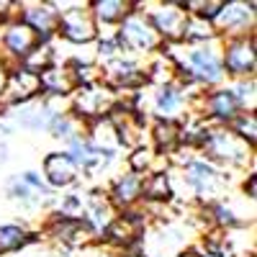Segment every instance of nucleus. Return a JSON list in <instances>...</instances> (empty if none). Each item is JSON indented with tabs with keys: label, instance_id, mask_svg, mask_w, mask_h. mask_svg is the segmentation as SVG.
Segmentation results:
<instances>
[{
	"label": "nucleus",
	"instance_id": "f257e3e1",
	"mask_svg": "<svg viewBox=\"0 0 257 257\" xmlns=\"http://www.w3.org/2000/svg\"><path fill=\"white\" fill-rule=\"evenodd\" d=\"M170 57H173L180 82L193 85L198 90H213L221 88L226 82L224 64H221V39H213L208 44H165L162 47Z\"/></svg>",
	"mask_w": 257,
	"mask_h": 257
},
{
	"label": "nucleus",
	"instance_id": "f03ea898",
	"mask_svg": "<svg viewBox=\"0 0 257 257\" xmlns=\"http://www.w3.org/2000/svg\"><path fill=\"white\" fill-rule=\"evenodd\" d=\"M198 155L229 175L254 173V147H249L244 139H239L229 126L208 123L206 137L198 147Z\"/></svg>",
	"mask_w": 257,
	"mask_h": 257
},
{
	"label": "nucleus",
	"instance_id": "7ed1b4c3",
	"mask_svg": "<svg viewBox=\"0 0 257 257\" xmlns=\"http://www.w3.org/2000/svg\"><path fill=\"white\" fill-rule=\"evenodd\" d=\"M3 193H6L8 203L16 211L26 213V216H36V213L47 216L57 198V193H52L47 183L41 180L39 170H24V173L8 175L3 183Z\"/></svg>",
	"mask_w": 257,
	"mask_h": 257
},
{
	"label": "nucleus",
	"instance_id": "20e7f679",
	"mask_svg": "<svg viewBox=\"0 0 257 257\" xmlns=\"http://www.w3.org/2000/svg\"><path fill=\"white\" fill-rule=\"evenodd\" d=\"M113 39H116L121 54L134 57V59H147L165 47L160 34L155 31V26L149 24V18L139 8V0H137V8L113 29Z\"/></svg>",
	"mask_w": 257,
	"mask_h": 257
},
{
	"label": "nucleus",
	"instance_id": "39448f33",
	"mask_svg": "<svg viewBox=\"0 0 257 257\" xmlns=\"http://www.w3.org/2000/svg\"><path fill=\"white\" fill-rule=\"evenodd\" d=\"M59 11V24H57V41L67 47H93L98 41V24L90 13L88 3H54Z\"/></svg>",
	"mask_w": 257,
	"mask_h": 257
},
{
	"label": "nucleus",
	"instance_id": "423d86ee",
	"mask_svg": "<svg viewBox=\"0 0 257 257\" xmlns=\"http://www.w3.org/2000/svg\"><path fill=\"white\" fill-rule=\"evenodd\" d=\"M139 8L160 34L162 44H180L183 41V29L188 21L183 0H139Z\"/></svg>",
	"mask_w": 257,
	"mask_h": 257
},
{
	"label": "nucleus",
	"instance_id": "0eeeda50",
	"mask_svg": "<svg viewBox=\"0 0 257 257\" xmlns=\"http://www.w3.org/2000/svg\"><path fill=\"white\" fill-rule=\"evenodd\" d=\"M118 103V93H113L108 85H103L100 80L93 85H82V88H75V93L70 95V111L82 121L90 123L95 118L108 116Z\"/></svg>",
	"mask_w": 257,
	"mask_h": 257
},
{
	"label": "nucleus",
	"instance_id": "6e6552de",
	"mask_svg": "<svg viewBox=\"0 0 257 257\" xmlns=\"http://www.w3.org/2000/svg\"><path fill=\"white\" fill-rule=\"evenodd\" d=\"M100 82L118 95H134L147 85V75H144V59H134V57H116L111 62L100 64Z\"/></svg>",
	"mask_w": 257,
	"mask_h": 257
},
{
	"label": "nucleus",
	"instance_id": "1a4fd4ad",
	"mask_svg": "<svg viewBox=\"0 0 257 257\" xmlns=\"http://www.w3.org/2000/svg\"><path fill=\"white\" fill-rule=\"evenodd\" d=\"M254 34L247 36H234V39H221V64L224 75L229 80H244V77H257V54H254Z\"/></svg>",
	"mask_w": 257,
	"mask_h": 257
},
{
	"label": "nucleus",
	"instance_id": "9d476101",
	"mask_svg": "<svg viewBox=\"0 0 257 257\" xmlns=\"http://www.w3.org/2000/svg\"><path fill=\"white\" fill-rule=\"evenodd\" d=\"M39 175L52 193H67V190L82 185L80 167L75 165V160L64 152V149H52V152H47L41 157Z\"/></svg>",
	"mask_w": 257,
	"mask_h": 257
},
{
	"label": "nucleus",
	"instance_id": "9b49d317",
	"mask_svg": "<svg viewBox=\"0 0 257 257\" xmlns=\"http://www.w3.org/2000/svg\"><path fill=\"white\" fill-rule=\"evenodd\" d=\"M254 21H257V6L254 0H229L221 3L216 18H213V29L219 39H234V36H247L254 34Z\"/></svg>",
	"mask_w": 257,
	"mask_h": 257
},
{
	"label": "nucleus",
	"instance_id": "f8f14e48",
	"mask_svg": "<svg viewBox=\"0 0 257 257\" xmlns=\"http://www.w3.org/2000/svg\"><path fill=\"white\" fill-rule=\"evenodd\" d=\"M16 18L29 26L44 44L57 39L59 11L52 0H16Z\"/></svg>",
	"mask_w": 257,
	"mask_h": 257
},
{
	"label": "nucleus",
	"instance_id": "ddd939ff",
	"mask_svg": "<svg viewBox=\"0 0 257 257\" xmlns=\"http://www.w3.org/2000/svg\"><path fill=\"white\" fill-rule=\"evenodd\" d=\"M39 98H41L39 75H34L24 67H13L11 72H6L3 93H0V111L21 108V105L34 103Z\"/></svg>",
	"mask_w": 257,
	"mask_h": 257
},
{
	"label": "nucleus",
	"instance_id": "4468645a",
	"mask_svg": "<svg viewBox=\"0 0 257 257\" xmlns=\"http://www.w3.org/2000/svg\"><path fill=\"white\" fill-rule=\"evenodd\" d=\"M198 113L213 123V126H229L234 118L242 113L237 98L229 90V85L224 82L221 88H213V90H206L198 100Z\"/></svg>",
	"mask_w": 257,
	"mask_h": 257
},
{
	"label": "nucleus",
	"instance_id": "2eb2a0df",
	"mask_svg": "<svg viewBox=\"0 0 257 257\" xmlns=\"http://www.w3.org/2000/svg\"><path fill=\"white\" fill-rule=\"evenodd\" d=\"M118 211L113 208V203L108 201L103 188H93V190H85V226L90 229V234L95 237V242H100L105 237L108 226L116 221Z\"/></svg>",
	"mask_w": 257,
	"mask_h": 257
},
{
	"label": "nucleus",
	"instance_id": "dca6fc26",
	"mask_svg": "<svg viewBox=\"0 0 257 257\" xmlns=\"http://www.w3.org/2000/svg\"><path fill=\"white\" fill-rule=\"evenodd\" d=\"M142 185H144V178L132 173V170H121V173H116L108 185H105V196H108V201L113 203V208L118 213L123 211H134L142 206Z\"/></svg>",
	"mask_w": 257,
	"mask_h": 257
},
{
	"label": "nucleus",
	"instance_id": "f3484780",
	"mask_svg": "<svg viewBox=\"0 0 257 257\" xmlns=\"http://www.w3.org/2000/svg\"><path fill=\"white\" fill-rule=\"evenodd\" d=\"M36 242H44V239H41V234L34 226H29L26 221L0 224V257H11V254H18V252H26Z\"/></svg>",
	"mask_w": 257,
	"mask_h": 257
},
{
	"label": "nucleus",
	"instance_id": "a211bd4d",
	"mask_svg": "<svg viewBox=\"0 0 257 257\" xmlns=\"http://www.w3.org/2000/svg\"><path fill=\"white\" fill-rule=\"evenodd\" d=\"M85 139H88L98 152L108 155L113 160L121 157L123 147H121V137H118V128L116 123L111 121V116H103V118H95L90 123H85Z\"/></svg>",
	"mask_w": 257,
	"mask_h": 257
},
{
	"label": "nucleus",
	"instance_id": "6ab92c4d",
	"mask_svg": "<svg viewBox=\"0 0 257 257\" xmlns=\"http://www.w3.org/2000/svg\"><path fill=\"white\" fill-rule=\"evenodd\" d=\"M41 98H70L77 88L70 64H52L44 72H39Z\"/></svg>",
	"mask_w": 257,
	"mask_h": 257
},
{
	"label": "nucleus",
	"instance_id": "aec40b11",
	"mask_svg": "<svg viewBox=\"0 0 257 257\" xmlns=\"http://www.w3.org/2000/svg\"><path fill=\"white\" fill-rule=\"evenodd\" d=\"M90 13L100 31H113L137 8V0H88Z\"/></svg>",
	"mask_w": 257,
	"mask_h": 257
},
{
	"label": "nucleus",
	"instance_id": "412c9836",
	"mask_svg": "<svg viewBox=\"0 0 257 257\" xmlns=\"http://www.w3.org/2000/svg\"><path fill=\"white\" fill-rule=\"evenodd\" d=\"M47 134H49V139H54V142L62 144V149H64L70 142L85 137V123H82L72 111H59V113H54V116L49 118Z\"/></svg>",
	"mask_w": 257,
	"mask_h": 257
},
{
	"label": "nucleus",
	"instance_id": "4be33fe9",
	"mask_svg": "<svg viewBox=\"0 0 257 257\" xmlns=\"http://www.w3.org/2000/svg\"><path fill=\"white\" fill-rule=\"evenodd\" d=\"M219 39L216 29H213L211 21L198 18V16H188L185 21V29H183V41L180 44H190V47H198V44H208V41Z\"/></svg>",
	"mask_w": 257,
	"mask_h": 257
},
{
	"label": "nucleus",
	"instance_id": "5701e85b",
	"mask_svg": "<svg viewBox=\"0 0 257 257\" xmlns=\"http://www.w3.org/2000/svg\"><path fill=\"white\" fill-rule=\"evenodd\" d=\"M229 90L237 98L239 108L247 113L257 111V77H244V80H229Z\"/></svg>",
	"mask_w": 257,
	"mask_h": 257
},
{
	"label": "nucleus",
	"instance_id": "b1692460",
	"mask_svg": "<svg viewBox=\"0 0 257 257\" xmlns=\"http://www.w3.org/2000/svg\"><path fill=\"white\" fill-rule=\"evenodd\" d=\"M229 128H231V132L237 134L239 139H244L249 147H254V149H257V116H254V113L242 111L237 118H234V121L229 123Z\"/></svg>",
	"mask_w": 257,
	"mask_h": 257
},
{
	"label": "nucleus",
	"instance_id": "393cba45",
	"mask_svg": "<svg viewBox=\"0 0 257 257\" xmlns=\"http://www.w3.org/2000/svg\"><path fill=\"white\" fill-rule=\"evenodd\" d=\"M242 196H244V201L254 203V198H257V175L254 173L242 175Z\"/></svg>",
	"mask_w": 257,
	"mask_h": 257
},
{
	"label": "nucleus",
	"instance_id": "a878e982",
	"mask_svg": "<svg viewBox=\"0 0 257 257\" xmlns=\"http://www.w3.org/2000/svg\"><path fill=\"white\" fill-rule=\"evenodd\" d=\"M77 257H118V252H113V249H108L105 244H93V247H88V249H80V252H75Z\"/></svg>",
	"mask_w": 257,
	"mask_h": 257
},
{
	"label": "nucleus",
	"instance_id": "bb28decb",
	"mask_svg": "<svg viewBox=\"0 0 257 257\" xmlns=\"http://www.w3.org/2000/svg\"><path fill=\"white\" fill-rule=\"evenodd\" d=\"M8 160H11V147L6 139H0V170L8 165Z\"/></svg>",
	"mask_w": 257,
	"mask_h": 257
},
{
	"label": "nucleus",
	"instance_id": "cd10ccee",
	"mask_svg": "<svg viewBox=\"0 0 257 257\" xmlns=\"http://www.w3.org/2000/svg\"><path fill=\"white\" fill-rule=\"evenodd\" d=\"M175 257H201V254H198V249H196V244H193V247H185L183 252H178Z\"/></svg>",
	"mask_w": 257,
	"mask_h": 257
},
{
	"label": "nucleus",
	"instance_id": "c85d7f7f",
	"mask_svg": "<svg viewBox=\"0 0 257 257\" xmlns=\"http://www.w3.org/2000/svg\"><path fill=\"white\" fill-rule=\"evenodd\" d=\"M118 257H147V254H142L139 249H132V252H123V254H118Z\"/></svg>",
	"mask_w": 257,
	"mask_h": 257
},
{
	"label": "nucleus",
	"instance_id": "c756f323",
	"mask_svg": "<svg viewBox=\"0 0 257 257\" xmlns=\"http://www.w3.org/2000/svg\"><path fill=\"white\" fill-rule=\"evenodd\" d=\"M3 82H6V70L0 67V93H3Z\"/></svg>",
	"mask_w": 257,
	"mask_h": 257
}]
</instances>
